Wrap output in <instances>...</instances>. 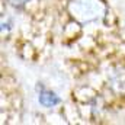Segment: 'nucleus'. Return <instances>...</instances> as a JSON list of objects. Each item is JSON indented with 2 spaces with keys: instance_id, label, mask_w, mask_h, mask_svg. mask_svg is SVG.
<instances>
[{
  "instance_id": "1",
  "label": "nucleus",
  "mask_w": 125,
  "mask_h": 125,
  "mask_svg": "<svg viewBox=\"0 0 125 125\" xmlns=\"http://www.w3.org/2000/svg\"><path fill=\"white\" fill-rule=\"evenodd\" d=\"M70 13L82 23L97 21L105 13V4L102 0H70Z\"/></svg>"
},
{
  "instance_id": "2",
  "label": "nucleus",
  "mask_w": 125,
  "mask_h": 125,
  "mask_svg": "<svg viewBox=\"0 0 125 125\" xmlns=\"http://www.w3.org/2000/svg\"><path fill=\"white\" fill-rule=\"evenodd\" d=\"M38 99H39V103L44 105V106H47V108H51V106H54V105H57L60 102V99H58L57 94L52 93L48 89H44V87H41V92H39Z\"/></svg>"
},
{
  "instance_id": "3",
  "label": "nucleus",
  "mask_w": 125,
  "mask_h": 125,
  "mask_svg": "<svg viewBox=\"0 0 125 125\" xmlns=\"http://www.w3.org/2000/svg\"><path fill=\"white\" fill-rule=\"evenodd\" d=\"M7 1H9V4L13 6V7H23L29 0H7Z\"/></svg>"
}]
</instances>
